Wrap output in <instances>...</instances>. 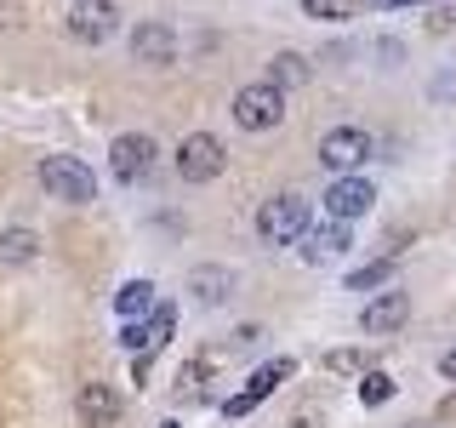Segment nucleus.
<instances>
[{
    "label": "nucleus",
    "instance_id": "f257e3e1",
    "mask_svg": "<svg viewBox=\"0 0 456 428\" xmlns=\"http://www.w3.org/2000/svg\"><path fill=\"white\" fill-rule=\"evenodd\" d=\"M308 235V200L303 194H274L256 211V240L263 246H297Z\"/></svg>",
    "mask_w": 456,
    "mask_h": 428
},
{
    "label": "nucleus",
    "instance_id": "f03ea898",
    "mask_svg": "<svg viewBox=\"0 0 456 428\" xmlns=\"http://www.w3.org/2000/svg\"><path fill=\"white\" fill-rule=\"evenodd\" d=\"M228 114H234L240 132H274V126L285 120V92L268 80H251L234 92V103H228Z\"/></svg>",
    "mask_w": 456,
    "mask_h": 428
},
{
    "label": "nucleus",
    "instance_id": "7ed1b4c3",
    "mask_svg": "<svg viewBox=\"0 0 456 428\" xmlns=\"http://www.w3.org/2000/svg\"><path fill=\"white\" fill-rule=\"evenodd\" d=\"M40 189L52 200H63V206H92L97 177L75 160V154H46V160H40Z\"/></svg>",
    "mask_w": 456,
    "mask_h": 428
},
{
    "label": "nucleus",
    "instance_id": "20e7f679",
    "mask_svg": "<svg viewBox=\"0 0 456 428\" xmlns=\"http://www.w3.org/2000/svg\"><path fill=\"white\" fill-rule=\"evenodd\" d=\"M370 154H377V143H370L365 126H331V132L320 137V166L337 171V177H354Z\"/></svg>",
    "mask_w": 456,
    "mask_h": 428
},
{
    "label": "nucleus",
    "instance_id": "39448f33",
    "mask_svg": "<svg viewBox=\"0 0 456 428\" xmlns=\"http://www.w3.org/2000/svg\"><path fill=\"white\" fill-rule=\"evenodd\" d=\"M223 166H228L223 137L189 132V137L177 143V177H183V183H211V177H223Z\"/></svg>",
    "mask_w": 456,
    "mask_h": 428
},
{
    "label": "nucleus",
    "instance_id": "423d86ee",
    "mask_svg": "<svg viewBox=\"0 0 456 428\" xmlns=\"http://www.w3.org/2000/svg\"><path fill=\"white\" fill-rule=\"evenodd\" d=\"M63 29L80 40V46H103L114 29H120V6H114V0H75Z\"/></svg>",
    "mask_w": 456,
    "mask_h": 428
},
{
    "label": "nucleus",
    "instance_id": "0eeeda50",
    "mask_svg": "<svg viewBox=\"0 0 456 428\" xmlns=\"http://www.w3.org/2000/svg\"><path fill=\"white\" fill-rule=\"evenodd\" d=\"M291 371H297L291 360H268V366H256V371H251V383H246V389H240L234 399H223V417H228V423H240V417H251V411H256V406H263V399H268V394H274V389H280V383H285V377H291Z\"/></svg>",
    "mask_w": 456,
    "mask_h": 428
},
{
    "label": "nucleus",
    "instance_id": "6e6552de",
    "mask_svg": "<svg viewBox=\"0 0 456 428\" xmlns=\"http://www.w3.org/2000/svg\"><path fill=\"white\" fill-rule=\"evenodd\" d=\"M154 137H142V132H120L109 143V171H114V183H142L149 177V166H154Z\"/></svg>",
    "mask_w": 456,
    "mask_h": 428
},
{
    "label": "nucleus",
    "instance_id": "1a4fd4ad",
    "mask_svg": "<svg viewBox=\"0 0 456 428\" xmlns=\"http://www.w3.org/2000/svg\"><path fill=\"white\" fill-rule=\"evenodd\" d=\"M370 206H377V189H370L365 177H331V189H325V211H331L337 223L365 218Z\"/></svg>",
    "mask_w": 456,
    "mask_h": 428
},
{
    "label": "nucleus",
    "instance_id": "9d476101",
    "mask_svg": "<svg viewBox=\"0 0 456 428\" xmlns=\"http://www.w3.org/2000/svg\"><path fill=\"white\" fill-rule=\"evenodd\" d=\"M405 320H411V297L405 292H382V297H370L360 309V332L365 337H394Z\"/></svg>",
    "mask_w": 456,
    "mask_h": 428
},
{
    "label": "nucleus",
    "instance_id": "9b49d317",
    "mask_svg": "<svg viewBox=\"0 0 456 428\" xmlns=\"http://www.w3.org/2000/svg\"><path fill=\"white\" fill-rule=\"evenodd\" d=\"M120 394L109 389V383H86V389L75 394V417L80 428H120Z\"/></svg>",
    "mask_w": 456,
    "mask_h": 428
},
{
    "label": "nucleus",
    "instance_id": "f8f14e48",
    "mask_svg": "<svg viewBox=\"0 0 456 428\" xmlns=\"http://www.w3.org/2000/svg\"><path fill=\"white\" fill-rule=\"evenodd\" d=\"M132 57L149 69H171L177 63V35H171L166 23H137L132 29Z\"/></svg>",
    "mask_w": 456,
    "mask_h": 428
},
{
    "label": "nucleus",
    "instance_id": "ddd939ff",
    "mask_svg": "<svg viewBox=\"0 0 456 428\" xmlns=\"http://www.w3.org/2000/svg\"><path fill=\"white\" fill-rule=\"evenodd\" d=\"M189 292H194V303H200V309L228 303V292H234V268H223V263H200L194 275H189Z\"/></svg>",
    "mask_w": 456,
    "mask_h": 428
},
{
    "label": "nucleus",
    "instance_id": "4468645a",
    "mask_svg": "<svg viewBox=\"0 0 456 428\" xmlns=\"http://www.w3.org/2000/svg\"><path fill=\"white\" fill-rule=\"evenodd\" d=\"M354 246V235H348V223H325V228H308V235H303V257H308V263H331V257H342V251H348Z\"/></svg>",
    "mask_w": 456,
    "mask_h": 428
},
{
    "label": "nucleus",
    "instance_id": "2eb2a0df",
    "mask_svg": "<svg viewBox=\"0 0 456 428\" xmlns=\"http://www.w3.org/2000/svg\"><path fill=\"white\" fill-rule=\"evenodd\" d=\"M308 75H314V69H308L303 52H274V57H268V86H280V92H297Z\"/></svg>",
    "mask_w": 456,
    "mask_h": 428
},
{
    "label": "nucleus",
    "instance_id": "dca6fc26",
    "mask_svg": "<svg viewBox=\"0 0 456 428\" xmlns=\"http://www.w3.org/2000/svg\"><path fill=\"white\" fill-rule=\"evenodd\" d=\"M35 257H40V235H35V228H6V235H0V263L23 268V263H35Z\"/></svg>",
    "mask_w": 456,
    "mask_h": 428
},
{
    "label": "nucleus",
    "instance_id": "f3484780",
    "mask_svg": "<svg viewBox=\"0 0 456 428\" xmlns=\"http://www.w3.org/2000/svg\"><path fill=\"white\" fill-rule=\"evenodd\" d=\"M149 303H154V285H149V280H126L120 292H114V309H120L126 320H137V314H149Z\"/></svg>",
    "mask_w": 456,
    "mask_h": 428
},
{
    "label": "nucleus",
    "instance_id": "a211bd4d",
    "mask_svg": "<svg viewBox=\"0 0 456 428\" xmlns=\"http://www.w3.org/2000/svg\"><path fill=\"white\" fill-rule=\"evenodd\" d=\"M303 12L320 18V23H348L354 12H360V0H303Z\"/></svg>",
    "mask_w": 456,
    "mask_h": 428
},
{
    "label": "nucleus",
    "instance_id": "6ab92c4d",
    "mask_svg": "<svg viewBox=\"0 0 456 428\" xmlns=\"http://www.w3.org/2000/svg\"><path fill=\"white\" fill-rule=\"evenodd\" d=\"M360 399L370 411L388 406V399H394V377H388V371H365V377H360Z\"/></svg>",
    "mask_w": 456,
    "mask_h": 428
},
{
    "label": "nucleus",
    "instance_id": "aec40b11",
    "mask_svg": "<svg viewBox=\"0 0 456 428\" xmlns=\"http://www.w3.org/2000/svg\"><path fill=\"white\" fill-rule=\"evenodd\" d=\"M394 275V257H377V263H365V268H354L348 275V292H370V285H388Z\"/></svg>",
    "mask_w": 456,
    "mask_h": 428
},
{
    "label": "nucleus",
    "instance_id": "412c9836",
    "mask_svg": "<svg viewBox=\"0 0 456 428\" xmlns=\"http://www.w3.org/2000/svg\"><path fill=\"white\" fill-rule=\"evenodd\" d=\"M325 371H331V377H365V354L360 349H331L325 354Z\"/></svg>",
    "mask_w": 456,
    "mask_h": 428
},
{
    "label": "nucleus",
    "instance_id": "4be33fe9",
    "mask_svg": "<svg viewBox=\"0 0 456 428\" xmlns=\"http://www.w3.org/2000/svg\"><path fill=\"white\" fill-rule=\"evenodd\" d=\"M171 325H177V309L160 303V309H154V325H149V354H154V349H160V342L171 337Z\"/></svg>",
    "mask_w": 456,
    "mask_h": 428
},
{
    "label": "nucleus",
    "instance_id": "5701e85b",
    "mask_svg": "<svg viewBox=\"0 0 456 428\" xmlns=\"http://www.w3.org/2000/svg\"><path fill=\"white\" fill-rule=\"evenodd\" d=\"M120 342H126V349H132V354H142V349H149V325L126 320V332H120Z\"/></svg>",
    "mask_w": 456,
    "mask_h": 428
},
{
    "label": "nucleus",
    "instance_id": "b1692460",
    "mask_svg": "<svg viewBox=\"0 0 456 428\" xmlns=\"http://www.w3.org/2000/svg\"><path fill=\"white\" fill-rule=\"evenodd\" d=\"M206 371H211L206 360H194V366H183V389H177V394H194V389H200V383H206Z\"/></svg>",
    "mask_w": 456,
    "mask_h": 428
},
{
    "label": "nucleus",
    "instance_id": "393cba45",
    "mask_svg": "<svg viewBox=\"0 0 456 428\" xmlns=\"http://www.w3.org/2000/svg\"><path fill=\"white\" fill-rule=\"evenodd\" d=\"M428 35H456V6L434 12V18H428Z\"/></svg>",
    "mask_w": 456,
    "mask_h": 428
},
{
    "label": "nucleus",
    "instance_id": "a878e982",
    "mask_svg": "<svg viewBox=\"0 0 456 428\" xmlns=\"http://www.w3.org/2000/svg\"><path fill=\"white\" fill-rule=\"evenodd\" d=\"M234 342H240V349H251V342H263V325H240V332H234Z\"/></svg>",
    "mask_w": 456,
    "mask_h": 428
},
{
    "label": "nucleus",
    "instance_id": "bb28decb",
    "mask_svg": "<svg viewBox=\"0 0 456 428\" xmlns=\"http://www.w3.org/2000/svg\"><path fill=\"white\" fill-rule=\"evenodd\" d=\"M439 371H445V377L456 383V349H445V354H439Z\"/></svg>",
    "mask_w": 456,
    "mask_h": 428
},
{
    "label": "nucleus",
    "instance_id": "cd10ccee",
    "mask_svg": "<svg viewBox=\"0 0 456 428\" xmlns=\"http://www.w3.org/2000/svg\"><path fill=\"white\" fill-rule=\"evenodd\" d=\"M382 12H394V6H434V0H377Z\"/></svg>",
    "mask_w": 456,
    "mask_h": 428
},
{
    "label": "nucleus",
    "instance_id": "c85d7f7f",
    "mask_svg": "<svg viewBox=\"0 0 456 428\" xmlns=\"http://www.w3.org/2000/svg\"><path fill=\"white\" fill-rule=\"evenodd\" d=\"M405 428H428V423H405Z\"/></svg>",
    "mask_w": 456,
    "mask_h": 428
},
{
    "label": "nucleus",
    "instance_id": "c756f323",
    "mask_svg": "<svg viewBox=\"0 0 456 428\" xmlns=\"http://www.w3.org/2000/svg\"><path fill=\"white\" fill-rule=\"evenodd\" d=\"M166 428H177V423H166Z\"/></svg>",
    "mask_w": 456,
    "mask_h": 428
}]
</instances>
